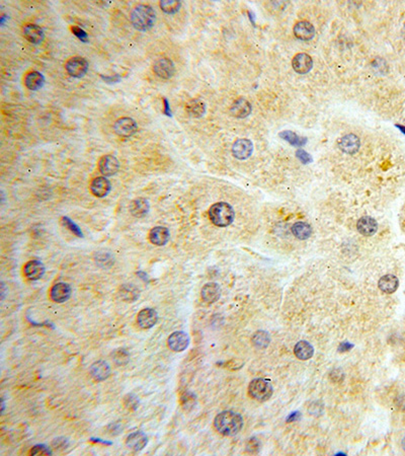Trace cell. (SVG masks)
Here are the masks:
<instances>
[{
	"label": "cell",
	"mask_w": 405,
	"mask_h": 456,
	"mask_svg": "<svg viewBox=\"0 0 405 456\" xmlns=\"http://www.w3.org/2000/svg\"><path fill=\"white\" fill-rule=\"evenodd\" d=\"M45 272H46L45 266L43 265V263H41L40 260H37V259L30 260V262H28L24 268L25 276L31 281L40 280L43 276L45 275Z\"/></svg>",
	"instance_id": "cell-20"
},
{
	"label": "cell",
	"mask_w": 405,
	"mask_h": 456,
	"mask_svg": "<svg viewBox=\"0 0 405 456\" xmlns=\"http://www.w3.org/2000/svg\"><path fill=\"white\" fill-rule=\"evenodd\" d=\"M131 23L134 28L141 32H147L154 26L155 12L153 8L146 4L137 5L131 13Z\"/></svg>",
	"instance_id": "cell-2"
},
{
	"label": "cell",
	"mask_w": 405,
	"mask_h": 456,
	"mask_svg": "<svg viewBox=\"0 0 405 456\" xmlns=\"http://www.w3.org/2000/svg\"><path fill=\"white\" fill-rule=\"evenodd\" d=\"M92 442H95V443H100V444H104V445H112L113 442H110V441H104V440H101L99 438H91L90 439Z\"/></svg>",
	"instance_id": "cell-50"
},
{
	"label": "cell",
	"mask_w": 405,
	"mask_h": 456,
	"mask_svg": "<svg viewBox=\"0 0 405 456\" xmlns=\"http://www.w3.org/2000/svg\"><path fill=\"white\" fill-rule=\"evenodd\" d=\"M150 210V204L145 198H137L133 200L130 204V212L133 216L137 218H141L148 214Z\"/></svg>",
	"instance_id": "cell-27"
},
{
	"label": "cell",
	"mask_w": 405,
	"mask_h": 456,
	"mask_svg": "<svg viewBox=\"0 0 405 456\" xmlns=\"http://www.w3.org/2000/svg\"><path fill=\"white\" fill-rule=\"evenodd\" d=\"M111 189L112 185L105 177H97L93 179L90 184V191L93 196L97 198H103L105 196H108L109 193L111 192Z\"/></svg>",
	"instance_id": "cell-18"
},
{
	"label": "cell",
	"mask_w": 405,
	"mask_h": 456,
	"mask_svg": "<svg viewBox=\"0 0 405 456\" xmlns=\"http://www.w3.org/2000/svg\"><path fill=\"white\" fill-rule=\"evenodd\" d=\"M357 228L361 235L372 236L378 230V223L373 217L364 216L358 220Z\"/></svg>",
	"instance_id": "cell-22"
},
{
	"label": "cell",
	"mask_w": 405,
	"mask_h": 456,
	"mask_svg": "<svg viewBox=\"0 0 405 456\" xmlns=\"http://www.w3.org/2000/svg\"><path fill=\"white\" fill-rule=\"evenodd\" d=\"M248 393L249 396L255 401L265 403L271 398L273 394V387L270 381L266 378H255L249 383Z\"/></svg>",
	"instance_id": "cell-4"
},
{
	"label": "cell",
	"mask_w": 405,
	"mask_h": 456,
	"mask_svg": "<svg viewBox=\"0 0 405 456\" xmlns=\"http://www.w3.org/2000/svg\"><path fill=\"white\" fill-rule=\"evenodd\" d=\"M159 6L165 13L174 14L180 10L181 2L177 1V0H163V1H160Z\"/></svg>",
	"instance_id": "cell-35"
},
{
	"label": "cell",
	"mask_w": 405,
	"mask_h": 456,
	"mask_svg": "<svg viewBox=\"0 0 405 456\" xmlns=\"http://www.w3.org/2000/svg\"><path fill=\"white\" fill-rule=\"evenodd\" d=\"M118 294L125 302H135L140 296V291L133 284H124L120 287Z\"/></svg>",
	"instance_id": "cell-29"
},
{
	"label": "cell",
	"mask_w": 405,
	"mask_h": 456,
	"mask_svg": "<svg viewBox=\"0 0 405 456\" xmlns=\"http://www.w3.org/2000/svg\"><path fill=\"white\" fill-rule=\"evenodd\" d=\"M295 356L300 360H309L314 355V348L313 346L308 343L307 341H300L298 342L294 348Z\"/></svg>",
	"instance_id": "cell-25"
},
{
	"label": "cell",
	"mask_w": 405,
	"mask_h": 456,
	"mask_svg": "<svg viewBox=\"0 0 405 456\" xmlns=\"http://www.w3.org/2000/svg\"><path fill=\"white\" fill-rule=\"evenodd\" d=\"M260 449V442L257 438H251L248 443H247V446H246V450L248 452H251V453H255V452H258Z\"/></svg>",
	"instance_id": "cell-44"
},
{
	"label": "cell",
	"mask_w": 405,
	"mask_h": 456,
	"mask_svg": "<svg viewBox=\"0 0 405 456\" xmlns=\"http://www.w3.org/2000/svg\"><path fill=\"white\" fill-rule=\"evenodd\" d=\"M112 360L117 366H125L130 361V354L125 349H117L112 353Z\"/></svg>",
	"instance_id": "cell-34"
},
{
	"label": "cell",
	"mask_w": 405,
	"mask_h": 456,
	"mask_svg": "<svg viewBox=\"0 0 405 456\" xmlns=\"http://www.w3.org/2000/svg\"><path fill=\"white\" fill-rule=\"evenodd\" d=\"M147 444H148V437L146 436L145 433L141 431H136V432L131 433L126 439V446L135 452H139L143 450Z\"/></svg>",
	"instance_id": "cell-15"
},
{
	"label": "cell",
	"mask_w": 405,
	"mask_h": 456,
	"mask_svg": "<svg viewBox=\"0 0 405 456\" xmlns=\"http://www.w3.org/2000/svg\"><path fill=\"white\" fill-rule=\"evenodd\" d=\"M124 405L128 409L136 410L139 405V398L134 394L127 395L124 399Z\"/></svg>",
	"instance_id": "cell-38"
},
{
	"label": "cell",
	"mask_w": 405,
	"mask_h": 456,
	"mask_svg": "<svg viewBox=\"0 0 405 456\" xmlns=\"http://www.w3.org/2000/svg\"><path fill=\"white\" fill-rule=\"evenodd\" d=\"M96 263L102 267H110L114 264V257L108 253H98L95 256Z\"/></svg>",
	"instance_id": "cell-37"
},
{
	"label": "cell",
	"mask_w": 405,
	"mask_h": 456,
	"mask_svg": "<svg viewBox=\"0 0 405 456\" xmlns=\"http://www.w3.org/2000/svg\"><path fill=\"white\" fill-rule=\"evenodd\" d=\"M71 31H72V33H73L79 40H81V42L87 43V42L89 41V36H88V34L85 33L82 29H80V28H78V27H72V28H71Z\"/></svg>",
	"instance_id": "cell-43"
},
{
	"label": "cell",
	"mask_w": 405,
	"mask_h": 456,
	"mask_svg": "<svg viewBox=\"0 0 405 456\" xmlns=\"http://www.w3.org/2000/svg\"><path fill=\"white\" fill-rule=\"evenodd\" d=\"M292 66L298 74H306L313 67V59L306 53H299L294 56Z\"/></svg>",
	"instance_id": "cell-11"
},
{
	"label": "cell",
	"mask_w": 405,
	"mask_h": 456,
	"mask_svg": "<svg viewBox=\"0 0 405 456\" xmlns=\"http://www.w3.org/2000/svg\"><path fill=\"white\" fill-rule=\"evenodd\" d=\"M185 110L190 117L201 118L206 113V104L202 100L194 99L186 103Z\"/></svg>",
	"instance_id": "cell-30"
},
{
	"label": "cell",
	"mask_w": 405,
	"mask_h": 456,
	"mask_svg": "<svg viewBox=\"0 0 405 456\" xmlns=\"http://www.w3.org/2000/svg\"><path fill=\"white\" fill-rule=\"evenodd\" d=\"M162 101H163V105H164L163 106V114L165 116H167V117H172L173 116L172 115V110H170V105H169V102H168L167 99L163 98Z\"/></svg>",
	"instance_id": "cell-47"
},
{
	"label": "cell",
	"mask_w": 405,
	"mask_h": 456,
	"mask_svg": "<svg viewBox=\"0 0 405 456\" xmlns=\"http://www.w3.org/2000/svg\"><path fill=\"white\" fill-rule=\"evenodd\" d=\"M101 79H103L105 82H108V83H115V82H119L121 77L120 75L118 74H115V75H112V76H103V75H100Z\"/></svg>",
	"instance_id": "cell-46"
},
{
	"label": "cell",
	"mask_w": 405,
	"mask_h": 456,
	"mask_svg": "<svg viewBox=\"0 0 405 456\" xmlns=\"http://www.w3.org/2000/svg\"><path fill=\"white\" fill-rule=\"evenodd\" d=\"M32 455H52V449L45 444H37L31 450Z\"/></svg>",
	"instance_id": "cell-39"
},
{
	"label": "cell",
	"mask_w": 405,
	"mask_h": 456,
	"mask_svg": "<svg viewBox=\"0 0 405 456\" xmlns=\"http://www.w3.org/2000/svg\"><path fill=\"white\" fill-rule=\"evenodd\" d=\"M300 418V412L299 411H295L293 414L290 415V417L287 419V422H295Z\"/></svg>",
	"instance_id": "cell-49"
},
{
	"label": "cell",
	"mask_w": 405,
	"mask_h": 456,
	"mask_svg": "<svg viewBox=\"0 0 405 456\" xmlns=\"http://www.w3.org/2000/svg\"><path fill=\"white\" fill-rule=\"evenodd\" d=\"M61 223L63 224L64 227H66L67 229H69L73 234H75L76 236L78 237H82L83 236V233L81 231V229L79 228V226L74 223L69 217H66V216H63L62 218H61Z\"/></svg>",
	"instance_id": "cell-36"
},
{
	"label": "cell",
	"mask_w": 405,
	"mask_h": 456,
	"mask_svg": "<svg viewBox=\"0 0 405 456\" xmlns=\"http://www.w3.org/2000/svg\"><path fill=\"white\" fill-rule=\"evenodd\" d=\"M71 293L72 289L69 284L64 283V282H59V283H56L51 288L50 297L56 303H63L70 298Z\"/></svg>",
	"instance_id": "cell-13"
},
{
	"label": "cell",
	"mask_w": 405,
	"mask_h": 456,
	"mask_svg": "<svg viewBox=\"0 0 405 456\" xmlns=\"http://www.w3.org/2000/svg\"><path fill=\"white\" fill-rule=\"evenodd\" d=\"M68 444H69V442H68V440L66 438L59 437V438H56V439L53 440L52 447H53V449L60 451V450L65 449L68 446Z\"/></svg>",
	"instance_id": "cell-41"
},
{
	"label": "cell",
	"mask_w": 405,
	"mask_h": 456,
	"mask_svg": "<svg viewBox=\"0 0 405 456\" xmlns=\"http://www.w3.org/2000/svg\"><path fill=\"white\" fill-rule=\"evenodd\" d=\"M280 137L282 139L286 140L287 142H289L291 145L296 146V147H301V146L305 145L306 142H307L306 138L298 136L296 133H294L292 131H289V130H287V131H282L280 133Z\"/></svg>",
	"instance_id": "cell-33"
},
{
	"label": "cell",
	"mask_w": 405,
	"mask_h": 456,
	"mask_svg": "<svg viewBox=\"0 0 405 456\" xmlns=\"http://www.w3.org/2000/svg\"><path fill=\"white\" fill-rule=\"evenodd\" d=\"M45 83V77L39 71H31L26 75L25 84L30 91H38Z\"/></svg>",
	"instance_id": "cell-28"
},
{
	"label": "cell",
	"mask_w": 405,
	"mask_h": 456,
	"mask_svg": "<svg viewBox=\"0 0 405 456\" xmlns=\"http://www.w3.org/2000/svg\"><path fill=\"white\" fill-rule=\"evenodd\" d=\"M153 71L156 76L162 79L172 78L176 72V67L174 62L169 58L163 57L158 59L153 65Z\"/></svg>",
	"instance_id": "cell-8"
},
{
	"label": "cell",
	"mask_w": 405,
	"mask_h": 456,
	"mask_svg": "<svg viewBox=\"0 0 405 456\" xmlns=\"http://www.w3.org/2000/svg\"><path fill=\"white\" fill-rule=\"evenodd\" d=\"M379 289L386 294L394 293L399 287V280L396 276L388 274L380 278L378 282Z\"/></svg>",
	"instance_id": "cell-23"
},
{
	"label": "cell",
	"mask_w": 405,
	"mask_h": 456,
	"mask_svg": "<svg viewBox=\"0 0 405 456\" xmlns=\"http://www.w3.org/2000/svg\"><path fill=\"white\" fill-rule=\"evenodd\" d=\"M252 345L258 349H266L270 343V337L266 331H258L252 336Z\"/></svg>",
	"instance_id": "cell-32"
},
{
	"label": "cell",
	"mask_w": 405,
	"mask_h": 456,
	"mask_svg": "<svg viewBox=\"0 0 405 456\" xmlns=\"http://www.w3.org/2000/svg\"><path fill=\"white\" fill-rule=\"evenodd\" d=\"M201 295H202V298H203V300L205 302L214 303L221 296V288L217 283H214V282H211V283H207L202 288Z\"/></svg>",
	"instance_id": "cell-24"
},
{
	"label": "cell",
	"mask_w": 405,
	"mask_h": 456,
	"mask_svg": "<svg viewBox=\"0 0 405 456\" xmlns=\"http://www.w3.org/2000/svg\"><path fill=\"white\" fill-rule=\"evenodd\" d=\"M167 345L170 350H173L175 352H182L189 345V338L186 333L182 331H178L168 337Z\"/></svg>",
	"instance_id": "cell-10"
},
{
	"label": "cell",
	"mask_w": 405,
	"mask_h": 456,
	"mask_svg": "<svg viewBox=\"0 0 405 456\" xmlns=\"http://www.w3.org/2000/svg\"><path fill=\"white\" fill-rule=\"evenodd\" d=\"M65 69L70 76L80 78L87 74L89 70V62L82 57H72L66 62Z\"/></svg>",
	"instance_id": "cell-5"
},
{
	"label": "cell",
	"mask_w": 405,
	"mask_h": 456,
	"mask_svg": "<svg viewBox=\"0 0 405 456\" xmlns=\"http://www.w3.org/2000/svg\"><path fill=\"white\" fill-rule=\"evenodd\" d=\"M120 169L118 158L112 154L103 155L98 161V170L103 177H113Z\"/></svg>",
	"instance_id": "cell-7"
},
{
	"label": "cell",
	"mask_w": 405,
	"mask_h": 456,
	"mask_svg": "<svg viewBox=\"0 0 405 456\" xmlns=\"http://www.w3.org/2000/svg\"><path fill=\"white\" fill-rule=\"evenodd\" d=\"M90 373L95 381H104L111 375V367L108 362L98 360L90 366Z\"/></svg>",
	"instance_id": "cell-14"
},
{
	"label": "cell",
	"mask_w": 405,
	"mask_h": 456,
	"mask_svg": "<svg viewBox=\"0 0 405 456\" xmlns=\"http://www.w3.org/2000/svg\"><path fill=\"white\" fill-rule=\"evenodd\" d=\"M158 321V313L153 308H144L137 315V322L141 329L153 328Z\"/></svg>",
	"instance_id": "cell-12"
},
{
	"label": "cell",
	"mask_w": 405,
	"mask_h": 456,
	"mask_svg": "<svg viewBox=\"0 0 405 456\" xmlns=\"http://www.w3.org/2000/svg\"><path fill=\"white\" fill-rule=\"evenodd\" d=\"M121 424L120 423H112L109 427H108V430L110 431V433L112 434V435H117V434H119L121 432Z\"/></svg>",
	"instance_id": "cell-45"
},
{
	"label": "cell",
	"mask_w": 405,
	"mask_h": 456,
	"mask_svg": "<svg viewBox=\"0 0 405 456\" xmlns=\"http://www.w3.org/2000/svg\"><path fill=\"white\" fill-rule=\"evenodd\" d=\"M196 404V397L190 394L186 393L181 397V405L184 409H188V407H193Z\"/></svg>",
	"instance_id": "cell-40"
},
{
	"label": "cell",
	"mask_w": 405,
	"mask_h": 456,
	"mask_svg": "<svg viewBox=\"0 0 405 456\" xmlns=\"http://www.w3.org/2000/svg\"><path fill=\"white\" fill-rule=\"evenodd\" d=\"M1 289H2V290H1V295H2V296H1V298L3 299V298H4V294H5V290H4V284H3V283H1Z\"/></svg>",
	"instance_id": "cell-52"
},
{
	"label": "cell",
	"mask_w": 405,
	"mask_h": 456,
	"mask_svg": "<svg viewBox=\"0 0 405 456\" xmlns=\"http://www.w3.org/2000/svg\"><path fill=\"white\" fill-rule=\"evenodd\" d=\"M296 156L297 158L299 159L302 163L304 164H308L310 162H312V157L311 155L308 153V152H306L305 150L303 149H299V150H297L296 152Z\"/></svg>",
	"instance_id": "cell-42"
},
{
	"label": "cell",
	"mask_w": 405,
	"mask_h": 456,
	"mask_svg": "<svg viewBox=\"0 0 405 456\" xmlns=\"http://www.w3.org/2000/svg\"><path fill=\"white\" fill-rule=\"evenodd\" d=\"M169 238V230L164 226H155L150 230V232H149V240H150L152 245H155L157 247L165 246L168 243Z\"/></svg>",
	"instance_id": "cell-21"
},
{
	"label": "cell",
	"mask_w": 405,
	"mask_h": 456,
	"mask_svg": "<svg viewBox=\"0 0 405 456\" xmlns=\"http://www.w3.org/2000/svg\"><path fill=\"white\" fill-rule=\"evenodd\" d=\"M337 145L339 149L346 152V153L355 154L360 149V138L357 135L347 134L338 140Z\"/></svg>",
	"instance_id": "cell-16"
},
{
	"label": "cell",
	"mask_w": 405,
	"mask_h": 456,
	"mask_svg": "<svg viewBox=\"0 0 405 456\" xmlns=\"http://www.w3.org/2000/svg\"><path fill=\"white\" fill-rule=\"evenodd\" d=\"M209 217L213 224L218 227H226L233 222L235 212L228 203L219 202L211 206L209 209Z\"/></svg>",
	"instance_id": "cell-3"
},
{
	"label": "cell",
	"mask_w": 405,
	"mask_h": 456,
	"mask_svg": "<svg viewBox=\"0 0 405 456\" xmlns=\"http://www.w3.org/2000/svg\"><path fill=\"white\" fill-rule=\"evenodd\" d=\"M252 151H253V144L249 139H245V138L237 139L232 145L233 156L240 160L247 159L251 155Z\"/></svg>",
	"instance_id": "cell-9"
},
{
	"label": "cell",
	"mask_w": 405,
	"mask_h": 456,
	"mask_svg": "<svg viewBox=\"0 0 405 456\" xmlns=\"http://www.w3.org/2000/svg\"><path fill=\"white\" fill-rule=\"evenodd\" d=\"M292 233L294 234L296 238H298V240L305 241V240H308V238L311 236L312 227L310 226V224L306 222H302V221L296 222L292 226Z\"/></svg>",
	"instance_id": "cell-31"
},
{
	"label": "cell",
	"mask_w": 405,
	"mask_h": 456,
	"mask_svg": "<svg viewBox=\"0 0 405 456\" xmlns=\"http://www.w3.org/2000/svg\"><path fill=\"white\" fill-rule=\"evenodd\" d=\"M116 134L121 137H131L138 131V125L132 118H121L114 124Z\"/></svg>",
	"instance_id": "cell-6"
},
{
	"label": "cell",
	"mask_w": 405,
	"mask_h": 456,
	"mask_svg": "<svg viewBox=\"0 0 405 456\" xmlns=\"http://www.w3.org/2000/svg\"><path fill=\"white\" fill-rule=\"evenodd\" d=\"M1 403H2V405H1V412H3V410H4V407H5V405H4V401H3V400H1Z\"/></svg>",
	"instance_id": "cell-53"
},
{
	"label": "cell",
	"mask_w": 405,
	"mask_h": 456,
	"mask_svg": "<svg viewBox=\"0 0 405 456\" xmlns=\"http://www.w3.org/2000/svg\"><path fill=\"white\" fill-rule=\"evenodd\" d=\"M353 347H354V345L350 344L349 342H343L342 344L339 345V347H338V351H339V352H346V351L351 350V349L353 348Z\"/></svg>",
	"instance_id": "cell-48"
},
{
	"label": "cell",
	"mask_w": 405,
	"mask_h": 456,
	"mask_svg": "<svg viewBox=\"0 0 405 456\" xmlns=\"http://www.w3.org/2000/svg\"><path fill=\"white\" fill-rule=\"evenodd\" d=\"M230 113L233 117L238 118V119L246 118L251 113V104L247 100L243 98L237 99L234 101L233 103L231 104Z\"/></svg>",
	"instance_id": "cell-19"
},
{
	"label": "cell",
	"mask_w": 405,
	"mask_h": 456,
	"mask_svg": "<svg viewBox=\"0 0 405 456\" xmlns=\"http://www.w3.org/2000/svg\"><path fill=\"white\" fill-rule=\"evenodd\" d=\"M24 36L32 44H40L45 37L44 32L39 26L32 24L27 25L24 28Z\"/></svg>",
	"instance_id": "cell-26"
},
{
	"label": "cell",
	"mask_w": 405,
	"mask_h": 456,
	"mask_svg": "<svg viewBox=\"0 0 405 456\" xmlns=\"http://www.w3.org/2000/svg\"><path fill=\"white\" fill-rule=\"evenodd\" d=\"M293 32L295 37L301 41H310L315 36L314 26L307 20H301L297 23L294 26Z\"/></svg>",
	"instance_id": "cell-17"
},
{
	"label": "cell",
	"mask_w": 405,
	"mask_h": 456,
	"mask_svg": "<svg viewBox=\"0 0 405 456\" xmlns=\"http://www.w3.org/2000/svg\"><path fill=\"white\" fill-rule=\"evenodd\" d=\"M214 427L223 436H235L243 427V419L238 412L224 410L216 416Z\"/></svg>",
	"instance_id": "cell-1"
},
{
	"label": "cell",
	"mask_w": 405,
	"mask_h": 456,
	"mask_svg": "<svg viewBox=\"0 0 405 456\" xmlns=\"http://www.w3.org/2000/svg\"><path fill=\"white\" fill-rule=\"evenodd\" d=\"M402 447H403V449L405 450V437H404L403 440H402Z\"/></svg>",
	"instance_id": "cell-54"
},
{
	"label": "cell",
	"mask_w": 405,
	"mask_h": 456,
	"mask_svg": "<svg viewBox=\"0 0 405 456\" xmlns=\"http://www.w3.org/2000/svg\"><path fill=\"white\" fill-rule=\"evenodd\" d=\"M137 276H138V277H140V278H141V279H142L144 282H148V281H149V277H148V275H147L145 272H143V271H139V272H137Z\"/></svg>",
	"instance_id": "cell-51"
}]
</instances>
